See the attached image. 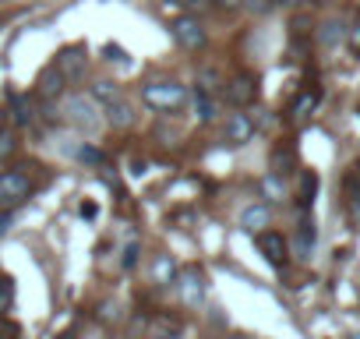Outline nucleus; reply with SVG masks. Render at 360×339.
Here are the masks:
<instances>
[{"mask_svg":"<svg viewBox=\"0 0 360 339\" xmlns=\"http://www.w3.org/2000/svg\"><path fill=\"white\" fill-rule=\"evenodd\" d=\"M141 103L159 110V113H173V110H180L188 103V89L180 82H173V78H155V82H148L141 89Z\"/></svg>","mask_w":360,"mask_h":339,"instance_id":"obj_1","label":"nucleus"},{"mask_svg":"<svg viewBox=\"0 0 360 339\" xmlns=\"http://www.w3.org/2000/svg\"><path fill=\"white\" fill-rule=\"evenodd\" d=\"M64 120H68L75 131H82V134H96V131L103 127V117H99L96 99H92V96H82V92H75V96L64 99Z\"/></svg>","mask_w":360,"mask_h":339,"instance_id":"obj_2","label":"nucleus"},{"mask_svg":"<svg viewBox=\"0 0 360 339\" xmlns=\"http://www.w3.org/2000/svg\"><path fill=\"white\" fill-rule=\"evenodd\" d=\"M32 195V181L25 170H8V174H0V209L15 212L22 202H29Z\"/></svg>","mask_w":360,"mask_h":339,"instance_id":"obj_3","label":"nucleus"},{"mask_svg":"<svg viewBox=\"0 0 360 339\" xmlns=\"http://www.w3.org/2000/svg\"><path fill=\"white\" fill-rule=\"evenodd\" d=\"M173 286H176L180 304H184V307H202V300H205V272L198 265L180 269V276H176Z\"/></svg>","mask_w":360,"mask_h":339,"instance_id":"obj_4","label":"nucleus"},{"mask_svg":"<svg viewBox=\"0 0 360 339\" xmlns=\"http://www.w3.org/2000/svg\"><path fill=\"white\" fill-rule=\"evenodd\" d=\"M169 32H173V39H176V46L180 50H188V53H198V50H205V43H209V36H205V25L198 22V18H176L173 25H169Z\"/></svg>","mask_w":360,"mask_h":339,"instance_id":"obj_5","label":"nucleus"},{"mask_svg":"<svg viewBox=\"0 0 360 339\" xmlns=\"http://www.w3.org/2000/svg\"><path fill=\"white\" fill-rule=\"evenodd\" d=\"M223 96H226L230 106L244 110V106H251V103L258 99V78H255L251 71H240V75H233L230 82H223Z\"/></svg>","mask_w":360,"mask_h":339,"instance_id":"obj_6","label":"nucleus"},{"mask_svg":"<svg viewBox=\"0 0 360 339\" xmlns=\"http://www.w3.org/2000/svg\"><path fill=\"white\" fill-rule=\"evenodd\" d=\"M255 244H258V251L265 255V262H269L272 269H286V262H290V244H286L283 234L262 230V234H255Z\"/></svg>","mask_w":360,"mask_h":339,"instance_id":"obj_7","label":"nucleus"},{"mask_svg":"<svg viewBox=\"0 0 360 339\" xmlns=\"http://www.w3.org/2000/svg\"><path fill=\"white\" fill-rule=\"evenodd\" d=\"M85 64H89L85 46H64V50L57 53V60H53V68H57V71H60L68 82L82 78V75H85Z\"/></svg>","mask_w":360,"mask_h":339,"instance_id":"obj_8","label":"nucleus"},{"mask_svg":"<svg viewBox=\"0 0 360 339\" xmlns=\"http://www.w3.org/2000/svg\"><path fill=\"white\" fill-rule=\"evenodd\" d=\"M251 138H255V120H251L248 113H230L226 124H223V141L233 145V148H240V145H248Z\"/></svg>","mask_w":360,"mask_h":339,"instance_id":"obj_9","label":"nucleus"},{"mask_svg":"<svg viewBox=\"0 0 360 339\" xmlns=\"http://www.w3.org/2000/svg\"><path fill=\"white\" fill-rule=\"evenodd\" d=\"M314 241H318L314 219H311V212H300V223H297V237H293V255H297L300 262H307V258H311V251H314Z\"/></svg>","mask_w":360,"mask_h":339,"instance_id":"obj_10","label":"nucleus"},{"mask_svg":"<svg viewBox=\"0 0 360 339\" xmlns=\"http://www.w3.org/2000/svg\"><path fill=\"white\" fill-rule=\"evenodd\" d=\"M269 166H272L276 177L293 174V170H297V145H293V141H279V145L272 148V155H269Z\"/></svg>","mask_w":360,"mask_h":339,"instance_id":"obj_11","label":"nucleus"},{"mask_svg":"<svg viewBox=\"0 0 360 339\" xmlns=\"http://www.w3.org/2000/svg\"><path fill=\"white\" fill-rule=\"evenodd\" d=\"M318 103H321V92H318V89H304V92H297V99L290 103L286 117H290L293 124H300V120H307V117L318 110Z\"/></svg>","mask_w":360,"mask_h":339,"instance_id":"obj_12","label":"nucleus"},{"mask_svg":"<svg viewBox=\"0 0 360 339\" xmlns=\"http://www.w3.org/2000/svg\"><path fill=\"white\" fill-rule=\"evenodd\" d=\"M314 195H318V174L314 170H300V181H297V209L300 212H307L311 209V202H314Z\"/></svg>","mask_w":360,"mask_h":339,"instance_id":"obj_13","label":"nucleus"},{"mask_svg":"<svg viewBox=\"0 0 360 339\" xmlns=\"http://www.w3.org/2000/svg\"><path fill=\"white\" fill-rule=\"evenodd\" d=\"M269 219H272V212H269V205H248L244 212H240V226L248 230V234H262L265 226H269Z\"/></svg>","mask_w":360,"mask_h":339,"instance_id":"obj_14","label":"nucleus"},{"mask_svg":"<svg viewBox=\"0 0 360 339\" xmlns=\"http://www.w3.org/2000/svg\"><path fill=\"white\" fill-rule=\"evenodd\" d=\"M106 120H110L117 131H124V127H131V124H134V106L120 96V99H113V103L106 106Z\"/></svg>","mask_w":360,"mask_h":339,"instance_id":"obj_15","label":"nucleus"},{"mask_svg":"<svg viewBox=\"0 0 360 339\" xmlns=\"http://www.w3.org/2000/svg\"><path fill=\"white\" fill-rule=\"evenodd\" d=\"M8 99H11V120H15L18 127H29V124L36 120V110H32L29 96H22V92H8Z\"/></svg>","mask_w":360,"mask_h":339,"instance_id":"obj_16","label":"nucleus"},{"mask_svg":"<svg viewBox=\"0 0 360 339\" xmlns=\"http://www.w3.org/2000/svg\"><path fill=\"white\" fill-rule=\"evenodd\" d=\"M64 82H68V78L50 64V68L39 75V82H36V85H39V96H43V99H53V96H60V92H64Z\"/></svg>","mask_w":360,"mask_h":339,"instance_id":"obj_17","label":"nucleus"},{"mask_svg":"<svg viewBox=\"0 0 360 339\" xmlns=\"http://www.w3.org/2000/svg\"><path fill=\"white\" fill-rule=\"evenodd\" d=\"M176 276H180L176 262H173L169 255H159L155 265H152V283H155V286H169V283H176Z\"/></svg>","mask_w":360,"mask_h":339,"instance_id":"obj_18","label":"nucleus"},{"mask_svg":"<svg viewBox=\"0 0 360 339\" xmlns=\"http://www.w3.org/2000/svg\"><path fill=\"white\" fill-rule=\"evenodd\" d=\"M195 113H198L202 124H209V120L216 117V99H212V92H205L202 85L195 89Z\"/></svg>","mask_w":360,"mask_h":339,"instance_id":"obj_19","label":"nucleus"},{"mask_svg":"<svg viewBox=\"0 0 360 339\" xmlns=\"http://www.w3.org/2000/svg\"><path fill=\"white\" fill-rule=\"evenodd\" d=\"M92 99H96V103H103V106H110L113 99H120V85L103 78V82H96V85H92Z\"/></svg>","mask_w":360,"mask_h":339,"instance_id":"obj_20","label":"nucleus"},{"mask_svg":"<svg viewBox=\"0 0 360 339\" xmlns=\"http://www.w3.org/2000/svg\"><path fill=\"white\" fill-rule=\"evenodd\" d=\"M75 159H78V162H85V166H103V162H106V152H103V148H96L92 141H85V145H78Z\"/></svg>","mask_w":360,"mask_h":339,"instance_id":"obj_21","label":"nucleus"},{"mask_svg":"<svg viewBox=\"0 0 360 339\" xmlns=\"http://www.w3.org/2000/svg\"><path fill=\"white\" fill-rule=\"evenodd\" d=\"M18 145H22V141H18L15 131H0V162H8V159L18 152Z\"/></svg>","mask_w":360,"mask_h":339,"instance_id":"obj_22","label":"nucleus"},{"mask_svg":"<svg viewBox=\"0 0 360 339\" xmlns=\"http://www.w3.org/2000/svg\"><path fill=\"white\" fill-rule=\"evenodd\" d=\"M262 195L269 198V202H276V198H283V177H276V174H269V177H262Z\"/></svg>","mask_w":360,"mask_h":339,"instance_id":"obj_23","label":"nucleus"},{"mask_svg":"<svg viewBox=\"0 0 360 339\" xmlns=\"http://www.w3.org/2000/svg\"><path fill=\"white\" fill-rule=\"evenodd\" d=\"M339 29H342L339 22H325V25H321V32H318V43H321V46H335V43H339V36H342Z\"/></svg>","mask_w":360,"mask_h":339,"instance_id":"obj_24","label":"nucleus"},{"mask_svg":"<svg viewBox=\"0 0 360 339\" xmlns=\"http://www.w3.org/2000/svg\"><path fill=\"white\" fill-rule=\"evenodd\" d=\"M103 57H106L110 64H124V68L131 64V57H127V50H124V46H117V43H106V46H103Z\"/></svg>","mask_w":360,"mask_h":339,"instance_id":"obj_25","label":"nucleus"},{"mask_svg":"<svg viewBox=\"0 0 360 339\" xmlns=\"http://www.w3.org/2000/svg\"><path fill=\"white\" fill-rule=\"evenodd\" d=\"M138 251H141L138 241H131V244L124 248V255H120V269H124V272H131V269L138 265Z\"/></svg>","mask_w":360,"mask_h":339,"instance_id":"obj_26","label":"nucleus"},{"mask_svg":"<svg viewBox=\"0 0 360 339\" xmlns=\"http://www.w3.org/2000/svg\"><path fill=\"white\" fill-rule=\"evenodd\" d=\"M15 304V283L4 276V279H0V311H8Z\"/></svg>","mask_w":360,"mask_h":339,"instance_id":"obj_27","label":"nucleus"},{"mask_svg":"<svg viewBox=\"0 0 360 339\" xmlns=\"http://www.w3.org/2000/svg\"><path fill=\"white\" fill-rule=\"evenodd\" d=\"M346 43H349V53L353 57H360V22L349 29V36H346Z\"/></svg>","mask_w":360,"mask_h":339,"instance_id":"obj_28","label":"nucleus"},{"mask_svg":"<svg viewBox=\"0 0 360 339\" xmlns=\"http://www.w3.org/2000/svg\"><path fill=\"white\" fill-rule=\"evenodd\" d=\"M11 223H15V212H8V209H0V237H4V234L11 230Z\"/></svg>","mask_w":360,"mask_h":339,"instance_id":"obj_29","label":"nucleus"},{"mask_svg":"<svg viewBox=\"0 0 360 339\" xmlns=\"http://www.w3.org/2000/svg\"><path fill=\"white\" fill-rule=\"evenodd\" d=\"M349 216H353V223H360V191L349 195Z\"/></svg>","mask_w":360,"mask_h":339,"instance_id":"obj_30","label":"nucleus"},{"mask_svg":"<svg viewBox=\"0 0 360 339\" xmlns=\"http://www.w3.org/2000/svg\"><path fill=\"white\" fill-rule=\"evenodd\" d=\"M212 4H216V8H223V11H237V8L244 4V0H212Z\"/></svg>","mask_w":360,"mask_h":339,"instance_id":"obj_31","label":"nucleus"},{"mask_svg":"<svg viewBox=\"0 0 360 339\" xmlns=\"http://www.w3.org/2000/svg\"><path fill=\"white\" fill-rule=\"evenodd\" d=\"M272 4H276V0H251V8H255L258 15H265V11H272Z\"/></svg>","mask_w":360,"mask_h":339,"instance_id":"obj_32","label":"nucleus"},{"mask_svg":"<svg viewBox=\"0 0 360 339\" xmlns=\"http://www.w3.org/2000/svg\"><path fill=\"white\" fill-rule=\"evenodd\" d=\"M78 212H82V216H85V219H92V216H96V205H92V202H85V205H82V209H78Z\"/></svg>","mask_w":360,"mask_h":339,"instance_id":"obj_33","label":"nucleus"},{"mask_svg":"<svg viewBox=\"0 0 360 339\" xmlns=\"http://www.w3.org/2000/svg\"><path fill=\"white\" fill-rule=\"evenodd\" d=\"M166 4H173V8H191L195 0H166Z\"/></svg>","mask_w":360,"mask_h":339,"instance_id":"obj_34","label":"nucleus"},{"mask_svg":"<svg viewBox=\"0 0 360 339\" xmlns=\"http://www.w3.org/2000/svg\"><path fill=\"white\" fill-rule=\"evenodd\" d=\"M276 4H283V8H297L300 0H276Z\"/></svg>","mask_w":360,"mask_h":339,"instance_id":"obj_35","label":"nucleus"},{"mask_svg":"<svg viewBox=\"0 0 360 339\" xmlns=\"http://www.w3.org/2000/svg\"><path fill=\"white\" fill-rule=\"evenodd\" d=\"M233 339H244V335H233Z\"/></svg>","mask_w":360,"mask_h":339,"instance_id":"obj_36","label":"nucleus"},{"mask_svg":"<svg viewBox=\"0 0 360 339\" xmlns=\"http://www.w3.org/2000/svg\"><path fill=\"white\" fill-rule=\"evenodd\" d=\"M318 4H325V0H318Z\"/></svg>","mask_w":360,"mask_h":339,"instance_id":"obj_37","label":"nucleus"}]
</instances>
